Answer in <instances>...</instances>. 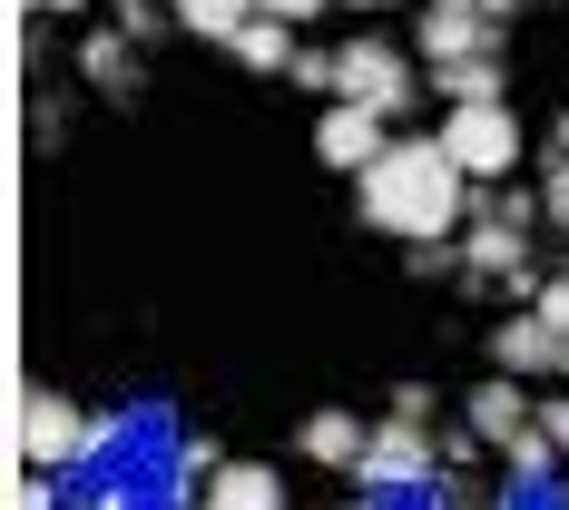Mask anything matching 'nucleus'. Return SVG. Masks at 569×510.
Returning <instances> with one entry per match:
<instances>
[{
    "instance_id": "ddd939ff",
    "label": "nucleus",
    "mask_w": 569,
    "mask_h": 510,
    "mask_svg": "<svg viewBox=\"0 0 569 510\" xmlns=\"http://www.w3.org/2000/svg\"><path fill=\"white\" fill-rule=\"evenodd\" d=\"M501 461H511V481H520V491H550V471H560V432H550V422H520V432H511V442H501Z\"/></svg>"
},
{
    "instance_id": "a878e982",
    "label": "nucleus",
    "mask_w": 569,
    "mask_h": 510,
    "mask_svg": "<svg viewBox=\"0 0 569 510\" xmlns=\"http://www.w3.org/2000/svg\"><path fill=\"white\" fill-rule=\"evenodd\" d=\"M40 10H89V0H40Z\"/></svg>"
},
{
    "instance_id": "dca6fc26",
    "label": "nucleus",
    "mask_w": 569,
    "mask_h": 510,
    "mask_svg": "<svg viewBox=\"0 0 569 510\" xmlns=\"http://www.w3.org/2000/svg\"><path fill=\"white\" fill-rule=\"evenodd\" d=\"M168 10H177V30H197V40H236L266 0H168Z\"/></svg>"
},
{
    "instance_id": "1a4fd4ad",
    "label": "nucleus",
    "mask_w": 569,
    "mask_h": 510,
    "mask_svg": "<svg viewBox=\"0 0 569 510\" xmlns=\"http://www.w3.org/2000/svg\"><path fill=\"white\" fill-rule=\"evenodd\" d=\"M363 442H373V422H353L343 402H325V412H305V442H295V452L325 461V471H353V461H363Z\"/></svg>"
},
{
    "instance_id": "9b49d317",
    "label": "nucleus",
    "mask_w": 569,
    "mask_h": 510,
    "mask_svg": "<svg viewBox=\"0 0 569 510\" xmlns=\"http://www.w3.org/2000/svg\"><path fill=\"white\" fill-rule=\"evenodd\" d=\"M207 510H284L276 461H217V481H207Z\"/></svg>"
},
{
    "instance_id": "0eeeda50",
    "label": "nucleus",
    "mask_w": 569,
    "mask_h": 510,
    "mask_svg": "<svg viewBox=\"0 0 569 510\" xmlns=\"http://www.w3.org/2000/svg\"><path fill=\"white\" fill-rule=\"evenodd\" d=\"M491 30H501L491 10H471V0H432V10H422V59H432V69H452V59H491Z\"/></svg>"
},
{
    "instance_id": "39448f33",
    "label": "nucleus",
    "mask_w": 569,
    "mask_h": 510,
    "mask_svg": "<svg viewBox=\"0 0 569 510\" xmlns=\"http://www.w3.org/2000/svg\"><path fill=\"white\" fill-rule=\"evenodd\" d=\"M335 99H363V109L402 118L412 109V59H402L393 40H343L335 50Z\"/></svg>"
},
{
    "instance_id": "5701e85b",
    "label": "nucleus",
    "mask_w": 569,
    "mask_h": 510,
    "mask_svg": "<svg viewBox=\"0 0 569 510\" xmlns=\"http://www.w3.org/2000/svg\"><path fill=\"white\" fill-rule=\"evenodd\" d=\"M315 10H325V0H266V20H295V30H305Z\"/></svg>"
},
{
    "instance_id": "b1692460",
    "label": "nucleus",
    "mask_w": 569,
    "mask_h": 510,
    "mask_svg": "<svg viewBox=\"0 0 569 510\" xmlns=\"http://www.w3.org/2000/svg\"><path fill=\"white\" fill-rule=\"evenodd\" d=\"M540 422H550V432H560V452H569V393L550 402V412H540Z\"/></svg>"
},
{
    "instance_id": "f03ea898",
    "label": "nucleus",
    "mask_w": 569,
    "mask_h": 510,
    "mask_svg": "<svg viewBox=\"0 0 569 510\" xmlns=\"http://www.w3.org/2000/svg\"><path fill=\"white\" fill-rule=\"evenodd\" d=\"M89 452H99V422L69 393L30 383V393H20V461H30V471H69V461H89Z\"/></svg>"
},
{
    "instance_id": "412c9836",
    "label": "nucleus",
    "mask_w": 569,
    "mask_h": 510,
    "mask_svg": "<svg viewBox=\"0 0 569 510\" xmlns=\"http://www.w3.org/2000/svg\"><path fill=\"white\" fill-rule=\"evenodd\" d=\"M79 510H148V501H138V491H128V471H118V481H99Z\"/></svg>"
},
{
    "instance_id": "7ed1b4c3",
    "label": "nucleus",
    "mask_w": 569,
    "mask_h": 510,
    "mask_svg": "<svg viewBox=\"0 0 569 510\" xmlns=\"http://www.w3.org/2000/svg\"><path fill=\"white\" fill-rule=\"evenodd\" d=\"M432 471H442V442H432V422H373V442H363V461H353V481L363 491H432Z\"/></svg>"
},
{
    "instance_id": "20e7f679",
    "label": "nucleus",
    "mask_w": 569,
    "mask_h": 510,
    "mask_svg": "<svg viewBox=\"0 0 569 510\" xmlns=\"http://www.w3.org/2000/svg\"><path fill=\"white\" fill-rule=\"evenodd\" d=\"M442 148L461 158V177H471V187H491V177L520 168V148H530V138H520L511 99H481V109H452V118H442Z\"/></svg>"
},
{
    "instance_id": "c756f323",
    "label": "nucleus",
    "mask_w": 569,
    "mask_h": 510,
    "mask_svg": "<svg viewBox=\"0 0 569 510\" xmlns=\"http://www.w3.org/2000/svg\"><path fill=\"white\" fill-rule=\"evenodd\" d=\"M30 10H40V0H30Z\"/></svg>"
},
{
    "instance_id": "393cba45",
    "label": "nucleus",
    "mask_w": 569,
    "mask_h": 510,
    "mask_svg": "<svg viewBox=\"0 0 569 510\" xmlns=\"http://www.w3.org/2000/svg\"><path fill=\"white\" fill-rule=\"evenodd\" d=\"M471 10H491V20H511V0H471Z\"/></svg>"
},
{
    "instance_id": "423d86ee",
    "label": "nucleus",
    "mask_w": 569,
    "mask_h": 510,
    "mask_svg": "<svg viewBox=\"0 0 569 510\" xmlns=\"http://www.w3.org/2000/svg\"><path fill=\"white\" fill-rule=\"evenodd\" d=\"M383 148H393V138H383V109H363V99H335V109L315 118V158L343 168V177H363Z\"/></svg>"
},
{
    "instance_id": "9d476101",
    "label": "nucleus",
    "mask_w": 569,
    "mask_h": 510,
    "mask_svg": "<svg viewBox=\"0 0 569 510\" xmlns=\"http://www.w3.org/2000/svg\"><path fill=\"white\" fill-rule=\"evenodd\" d=\"M491 363H501V373H520V383H530V373H560V334H550L540 314H511V324L491 334Z\"/></svg>"
},
{
    "instance_id": "f3484780",
    "label": "nucleus",
    "mask_w": 569,
    "mask_h": 510,
    "mask_svg": "<svg viewBox=\"0 0 569 510\" xmlns=\"http://www.w3.org/2000/svg\"><path fill=\"white\" fill-rule=\"evenodd\" d=\"M168 20H177V10H158V0H118V30H128V40H158Z\"/></svg>"
},
{
    "instance_id": "aec40b11",
    "label": "nucleus",
    "mask_w": 569,
    "mask_h": 510,
    "mask_svg": "<svg viewBox=\"0 0 569 510\" xmlns=\"http://www.w3.org/2000/svg\"><path fill=\"white\" fill-rule=\"evenodd\" d=\"M284 79H295V89H325V99H335V59H325V50H295V69H284Z\"/></svg>"
},
{
    "instance_id": "f8f14e48",
    "label": "nucleus",
    "mask_w": 569,
    "mask_h": 510,
    "mask_svg": "<svg viewBox=\"0 0 569 510\" xmlns=\"http://www.w3.org/2000/svg\"><path fill=\"white\" fill-rule=\"evenodd\" d=\"M520 422H530V383H520V373H501V383L471 393V432H481V442H511Z\"/></svg>"
},
{
    "instance_id": "4be33fe9",
    "label": "nucleus",
    "mask_w": 569,
    "mask_h": 510,
    "mask_svg": "<svg viewBox=\"0 0 569 510\" xmlns=\"http://www.w3.org/2000/svg\"><path fill=\"white\" fill-rule=\"evenodd\" d=\"M10 510H59V501H50V471H20V491H10Z\"/></svg>"
},
{
    "instance_id": "6e6552de",
    "label": "nucleus",
    "mask_w": 569,
    "mask_h": 510,
    "mask_svg": "<svg viewBox=\"0 0 569 510\" xmlns=\"http://www.w3.org/2000/svg\"><path fill=\"white\" fill-rule=\"evenodd\" d=\"M79 79H89L99 99H138V89H148V59H138L128 30H99V40H79Z\"/></svg>"
},
{
    "instance_id": "4468645a",
    "label": "nucleus",
    "mask_w": 569,
    "mask_h": 510,
    "mask_svg": "<svg viewBox=\"0 0 569 510\" xmlns=\"http://www.w3.org/2000/svg\"><path fill=\"white\" fill-rule=\"evenodd\" d=\"M227 50L246 59V69H266V79H284V69H295V20H266V10H256V20L236 30Z\"/></svg>"
},
{
    "instance_id": "f257e3e1",
    "label": "nucleus",
    "mask_w": 569,
    "mask_h": 510,
    "mask_svg": "<svg viewBox=\"0 0 569 510\" xmlns=\"http://www.w3.org/2000/svg\"><path fill=\"white\" fill-rule=\"evenodd\" d=\"M353 197H363V227L402 236V246H442L452 227H471V177L442 138H393L353 177Z\"/></svg>"
},
{
    "instance_id": "c85d7f7f",
    "label": "nucleus",
    "mask_w": 569,
    "mask_h": 510,
    "mask_svg": "<svg viewBox=\"0 0 569 510\" xmlns=\"http://www.w3.org/2000/svg\"><path fill=\"white\" fill-rule=\"evenodd\" d=\"M363 10H383V0H363Z\"/></svg>"
},
{
    "instance_id": "6ab92c4d",
    "label": "nucleus",
    "mask_w": 569,
    "mask_h": 510,
    "mask_svg": "<svg viewBox=\"0 0 569 510\" xmlns=\"http://www.w3.org/2000/svg\"><path fill=\"white\" fill-rule=\"evenodd\" d=\"M530 314H540L550 334H569V276H550V284H540V294H530Z\"/></svg>"
},
{
    "instance_id": "cd10ccee",
    "label": "nucleus",
    "mask_w": 569,
    "mask_h": 510,
    "mask_svg": "<svg viewBox=\"0 0 569 510\" xmlns=\"http://www.w3.org/2000/svg\"><path fill=\"white\" fill-rule=\"evenodd\" d=\"M432 510H471V501H432Z\"/></svg>"
},
{
    "instance_id": "bb28decb",
    "label": "nucleus",
    "mask_w": 569,
    "mask_h": 510,
    "mask_svg": "<svg viewBox=\"0 0 569 510\" xmlns=\"http://www.w3.org/2000/svg\"><path fill=\"white\" fill-rule=\"evenodd\" d=\"M353 510H383V491H363V501H353Z\"/></svg>"
},
{
    "instance_id": "2eb2a0df",
    "label": "nucleus",
    "mask_w": 569,
    "mask_h": 510,
    "mask_svg": "<svg viewBox=\"0 0 569 510\" xmlns=\"http://www.w3.org/2000/svg\"><path fill=\"white\" fill-rule=\"evenodd\" d=\"M432 89H442L452 109H481V99H511L501 59H452V69H432Z\"/></svg>"
},
{
    "instance_id": "a211bd4d",
    "label": "nucleus",
    "mask_w": 569,
    "mask_h": 510,
    "mask_svg": "<svg viewBox=\"0 0 569 510\" xmlns=\"http://www.w3.org/2000/svg\"><path fill=\"white\" fill-rule=\"evenodd\" d=\"M540 217L569 236V158H550V177H540Z\"/></svg>"
}]
</instances>
